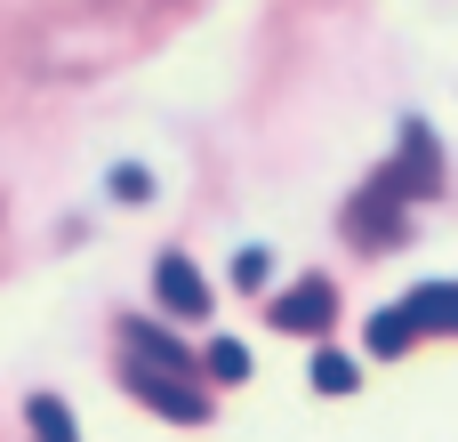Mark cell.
<instances>
[{
  "label": "cell",
  "instance_id": "obj_6",
  "mask_svg": "<svg viewBox=\"0 0 458 442\" xmlns=\"http://www.w3.org/2000/svg\"><path fill=\"white\" fill-rule=\"evenodd\" d=\"M411 346H419L411 306H403V298H394V306H378V314H370V354H378V362H403Z\"/></svg>",
  "mask_w": 458,
  "mask_h": 442
},
{
  "label": "cell",
  "instance_id": "obj_7",
  "mask_svg": "<svg viewBox=\"0 0 458 442\" xmlns=\"http://www.w3.org/2000/svg\"><path fill=\"white\" fill-rule=\"evenodd\" d=\"M201 370H209L217 387H242V378H250V346H242V338H209V346H201Z\"/></svg>",
  "mask_w": 458,
  "mask_h": 442
},
{
  "label": "cell",
  "instance_id": "obj_11",
  "mask_svg": "<svg viewBox=\"0 0 458 442\" xmlns=\"http://www.w3.org/2000/svg\"><path fill=\"white\" fill-rule=\"evenodd\" d=\"M113 193H121V201H145V193H153V177H145L137 161H121V169H113Z\"/></svg>",
  "mask_w": 458,
  "mask_h": 442
},
{
  "label": "cell",
  "instance_id": "obj_9",
  "mask_svg": "<svg viewBox=\"0 0 458 442\" xmlns=\"http://www.w3.org/2000/svg\"><path fill=\"white\" fill-rule=\"evenodd\" d=\"M24 419H32V435H40V442H81V435H72V411H64L56 395H32Z\"/></svg>",
  "mask_w": 458,
  "mask_h": 442
},
{
  "label": "cell",
  "instance_id": "obj_2",
  "mask_svg": "<svg viewBox=\"0 0 458 442\" xmlns=\"http://www.w3.org/2000/svg\"><path fill=\"white\" fill-rule=\"evenodd\" d=\"M274 330H290V338H322L330 322H338V282H322V274H306V282H290L274 306Z\"/></svg>",
  "mask_w": 458,
  "mask_h": 442
},
{
  "label": "cell",
  "instance_id": "obj_5",
  "mask_svg": "<svg viewBox=\"0 0 458 442\" xmlns=\"http://www.w3.org/2000/svg\"><path fill=\"white\" fill-rule=\"evenodd\" d=\"M403 306H411L419 338H427V330H435V338H458V282H419Z\"/></svg>",
  "mask_w": 458,
  "mask_h": 442
},
{
  "label": "cell",
  "instance_id": "obj_1",
  "mask_svg": "<svg viewBox=\"0 0 458 442\" xmlns=\"http://www.w3.org/2000/svg\"><path fill=\"white\" fill-rule=\"evenodd\" d=\"M121 387H129L145 411L177 419V427H201V419H209V395H201L193 378H177V370H145V362H129V370H121Z\"/></svg>",
  "mask_w": 458,
  "mask_h": 442
},
{
  "label": "cell",
  "instance_id": "obj_4",
  "mask_svg": "<svg viewBox=\"0 0 458 442\" xmlns=\"http://www.w3.org/2000/svg\"><path fill=\"white\" fill-rule=\"evenodd\" d=\"M121 346H129V362H145V370H177V378H193L201 362L161 330V322H121Z\"/></svg>",
  "mask_w": 458,
  "mask_h": 442
},
{
  "label": "cell",
  "instance_id": "obj_8",
  "mask_svg": "<svg viewBox=\"0 0 458 442\" xmlns=\"http://www.w3.org/2000/svg\"><path fill=\"white\" fill-rule=\"evenodd\" d=\"M306 378H314V395H354V387H362V362H354V354H330V346H322Z\"/></svg>",
  "mask_w": 458,
  "mask_h": 442
},
{
  "label": "cell",
  "instance_id": "obj_3",
  "mask_svg": "<svg viewBox=\"0 0 458 442\" xmlns=\"http://www.w3.org/2000/svg\"><path fill=\"white\" fill-rule=\"evenodd\" d=\"M153 298H161L177 322H201V314H209V274H201L185 250H169V258L153 266Z\"/></svg>",
  "mask_w": 458,
  "mask_h": 442
},
{
  "label": "cell",
  "instance_id": "obj_10",
  "mask_svg": "<svg viewBox=\"0 0 458 442\" xmlns=\"http://www.w3.org/2000/svg\"><path fill=\"white\" fill-rule=\"evenodd\" d=\"M266 282H274V258L266 250H242L233 258V290H266Z\"/></svg>",
  "mask_w": 458,
  "mask_h": 442
}]
</instances>
